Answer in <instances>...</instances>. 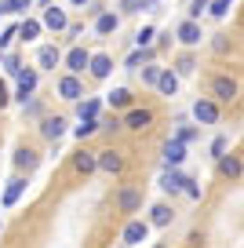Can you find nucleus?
Here are the masks:
<instances>
[{
  "label": "nucleus",
  "instance_id": "obj_1",
  "mask_svg": "<svg viewBox=\"0 0 244 248\" xmlns=\"http://www.w3.org/2000/svg\"><path fill=\"white\" fill-rule=\"evenodd\" d=\"M142 190L138 186H121L117 190V197H113V204H117V212H124L128 219H135V212H142Z\"/></svg>",
  "mask_w": 244,
  "mask_h": 248
},
{
  "label": "nucleus",
  "instance_id": "obj_2",
  "mask_svg": "<svg viewBox=\"0 0 244 248\" xmlns=\"http://www.w3.org/2000/svg\"><path fill=\"white\" fill-rule=\"evenodd\" d=\"M150 219H128L124 223V230H121V245L124 248H135V245H142L146 237H150Z\"/></svg>",
  "mask_w": 244,
  "mask_h": 248
},
{
  "label": "nucleus",
  "instance_id": "obj_3",
  "mask_svg": "<svg viewBox=\"0 0 244 248\" xmlns=\"http://www.w3.org/2000/svg\"><path fill=\"white\" fill-rule=\"evenodd\" d=\"M62 66H66V73H88V66H92V51H88L84 44H73L66 51V59H62Z\"/></svg>",
  "mask_w": 244,
  "mask_h": 248
},
{
  "label": "nucleus",
  "instance_id": "obj_4",
  "mask_svg": "<svg viewBox=\"0 0 244 248\" xmlns=\"http://www.w3.org/2000/svg\"><path fill=\"white\" fill-rule=\"evenodd\" d=\"M55 92H59V99H66V102H80L84 99V84H80L76 73H62V77L55 80Z\"/></svg>",
  "mask_w": 244,
  "mask_h": 248
},
{
  "label": "nucleus",
  "instance_id": "obj_5",
  "mask_svg": "<svg viewBox=\"0 0 244 248\" xmlns=\"http://www.w3.org/2000/svg\"><path fill=\"white\" fill-rule=\"evenodd\" d=\"M237 92H241V88H237V80L229 77V73H215L212 77V99L215 102H233Z\"/></svg>",
  "mask_w": 244,
  "mask_h": 248
},
{
  "label": "nucleus",
  "instance_id": "obj_6",
  "mask_svg": "<svg viewBox=\"0 0 244 248\" xmlns=\"http://www.w3.org/2000/svg\"><path fill=\"white\" fill-rule=\"evenodd\" d=\"M121 124L128 128V132H146V128L153 124V109L150 106H131L128 113L121 117Z\"/></svg>",
  "mask_w": 244,
  "mask_h": 248
},
{
  "label": "nucleus",
  "instance_id": "obj_7",
  "mask_svg": "<svg viewBox=\"0 0 244 248\" xmlns=\"http://www.w3.org/2000/svg\"><path fill=\"white\" fill-rule=\"evenodd\" d=\"M69 164H73V171L76 175H95L99 171V150H76L73 157H69Z\"/></svg>",
  "mask_w": 244,
  "mask_h": 248
},
{
  "label": "nucleus",
  "instance_id": "obj_8",
  "mask_svg": "<svg viewBox=\"0 0 244 248\" xmlns=\"http://www.w3.org/2000/svg\"><path fill=\"white\" fill-rule=\"evenodd\" d=\"M175 40L183 47H197L200 40H204V30H200V22H193V18H183V22L175 26Z\"/></svg>",
  "mask_w": 244,
  "mask_h": 248
},
{
  "label": "nucleus",
  "instance_id": "obj_9",
  "mask_svg": "<svg viewBox=\"0 0 244 248\" xmlns=\"http://www.w3.org/2000/svg\"><path fill=\"white\" fill-rule=\"evenodd\" d=\"M26 183H30V175H22V171H18V175H11L8 186H4V197H0V204H4V208H15V204L22 201V194H26Z\"/></svg>",
  "mask_w": 244,
  "mask_h": 248
},
{
  "label": "nucleus",
  "instance_id": "obj_10",
  "mask_svg": "<svg viewBox=\"0 0 244 248\" xmlns=\"http://www.w3.org/2000/svg\"><path fill=\"white\" fill-rule=\"evenodd\" d=\"M190 113H193V121H197L200 128H204V124H219V102L215 99H197Z\"/></svg>",
  "mask_w": 244,
  "mask_h": 248
},
{
  "label": "nucleus",
  "instance_id": "obj_11",
  "mask_svg": "<svg viewBox=\"0 0 244 248\" xmlns=\"http://www.w3.org/2000/svg\"><path fill=\"white\" fill-rule=\"evenodd\" d=\"M37 70H33V66H30V70H22V73H18V88H15V99L18 102H22V106H26V102H30L33 99V95H37Z\"/></svg>",
  "mask_w": 244,
  "mask_h": 248
},
{
  "label": "nucleus",
  "instance_id": "obj_12",
  "mask_svg": "<svg viewBox=\"0 0 244 248\" xmlns=\"http://www.w3.org/2000/svg\"><path fill=\"white\" fill-rule=\"evenodd\" d=\"M62 47L59 44H40L37 47V70H55V66H62Z\"/></svg>",
  "mask_w": 244,
  "mask_h": 248
},
{
  "label": "nucleus",
  "instance_id": "obj_13",
  "mask_svg": "<svg viewBox=\"0 0 244 248\" xmlns=\"http://www.w3.org/2000/svg\"><path fill=\"white\" fill-rule=\"evenodd\" d=\"M186 183H190V175H183L179 168H164V175H160L164 194H186Z\"/></svg>",
  "mask_w": 244,
  "mask_h": 248
},
{
  "label": "nucleus",
  "instance_id": "obj_14",
  "mask_svg": "<svg viewBox=\"0 0 244 248\" xmlns=\"http://www.w3.org/2000/svg\"><path fill=\"white\" fill-rule=\"evenodd\" d=\"M40 22H44V30H51V33H66V30H69L66 11H62V8H55V4L40 11Z\"/></svg>",
  "mask_w": 244,
  "mask_h": 248
},
{
  "label": "nucleus",
  "instance_id": "obj_15",
  "mask_svg": "<svg viewBox=\"0 0 244 248\" xmlns=\"http://www.w3.org/2000/svg\"><path fill=\"white\" fill-rule=\"evenodd\" d=\"M11 161H15V168H18V171L33 175V171H37V164H40V154H37L33 146H26V142H22V146L15 150V157H11Z\"/></svg>",
  "mask_w": 244,
  "mask_h": 248
},
{
  "label": "nucleus",
  "instance_id": "obj_16",
  "mask_svg": "<svg viewBox=\"0 0 244 248\" xmlns=\"http://www.w3.org/2000/svg\"><path fill=\"white\" fill-rule=\"evenodd\" d=\"M99 171H106V175H121L124 171V154L121 150H99Z\"/></svg>",
  "mask_w": 244,
  "mask_h": 248
},
{
  "label": "nucleus",
  "instance_id": "obj_17",
  "mask_svg": "<svg viewBox=\"0 0 244 248\" xmlns=\"http://www.w3.org/2000/svg\"><path fill=\"white\" fill-rule=\"evenodd\" d=\"M160 157H164V168H179V164L186 161V142H179L175 135H171V139L164 142V150H160Z\"/></svg>",
  "mask_w": 244,
  "mask_h": 248
},
{
  "label": "nucleus",
  "instance_id": "obj_18",
  "mask_svg": "<svg viewBox=\"0 0 244 248\" xmlns=\"http://www.w3.org/2000/svg\"><path fill=\"white\" fill-rule=\"evenodd\" d=\"M215 164H219V175H222V179H229V183H237V179L244 175V161H241L237 154H226V157H219Z\"/></svg>",
  "mask_w": 244,
  "mask_h": 248
},
{
  "label": "nucleus",
  "instance_id": "obj_19",
  "mask_svg": "<svg viewBox=\"0 0 244 248\" xmlns=\"http://www.w3.org/2000/svg\"><path fill=\"white\" fill-rule=\"evenodd\" d=\"M66 117H59V113H55V117H44V121H40V135H44V139L47 142H59L62 139V135H66Z\"/></svg>",
  "mask_w": 244,
  "mask_h": 248
},
{
  "label": "nucleus",
  "instance_id": "obj_20",
  "mask_svg": "<svg viewBox=\"0 0 244 248\" xmlns=\"http://www.w3.org/2000/svg\"><path fill=\"white\" fill-rule=\"evenodd\" d=\"M117 30H121V15H117V11H102V15L95 18V37H113Z\"/></svg>",
  "mask_w": 244,
  "mask_h": 248
},
{
  "label": "nucleus",
  "instance_id": "obj_21",
  "mask_svg": "<svg viewBox=\"0 0 244 248\" xmlns=\"http://www.w3.org/2000/svg\"><path fill=\"white\" fill-rule=\"evenodd\" d=\"M88 73H92L95 80H106L109 73H113V55H106V51L92 55V66H88Z\"/></svg>",
  "mask_w": 244,
  "mask_h": 248
},
{
  "label": "nucleus",
  "instance_id": "obj_22",
  "mask_svg": "<svg viewBox=\"0 0 244 248\" xmlns=\"http://www.w3.org/2000/svg\"><path fill=\"white\" fill-rule=\"evenodd\" d=\"M175 223V212H171V204H153L150 208V226H157V230H164V226H171Z\"/></svg>",
  "mask_w": 244,
  "mask_h": 248
},
{
  "label": "nucleus",
  "instance_id": "obj_23",
  "mask_svg": "<svg viewBox=\"0 0 244 248\" xmlns=\"http://www.w3.org/2000/svg\"><path fill=\"white\" fill-rule=\"evenodd\" d=\"M40 33H44V22H40V18H30V15H26L22 22H18V40H26V44H30V40H37Z\"/></svg>",
  "mask_w": 244,
  "mask_h": 248
},
{
  "label": "nucleus",
  "instance_id": "obj_24",
  "mask_svg": "<svg viewBox=\"0 0 244 248\" xmlns=\"http://www.w3.org/2000/svg\"><path fill=\"white\" fill-rule=\"evenodd\" d=\"M157 92L164 95V99L179 95V73H175V70H164V73H160V84H157Z\"/></svg>",
  "mask_w": 244,
  "mask_h": 248
},
{
  "label": "nucleus",
  "instance_id": "obj_25",
  "mask_svg": "<svg viewBox=\"0 0 244 248\" xmlns=\"http://www.w3.org/2000/svg\"><path fill=\"white\" fill-rule=\"evenodd\" d=\"M106 102H109V106H113V109H131V102H135V95H131L128 88H113V92L106 95Z\"/></svg>",
  "mask_w": 244,
  "mask_h": 248
},
{
  "label": "nucleus",
  "instance_id": "obj_26",
  "mask_svg": "<svg viewBox=\"0 0 244 248\" xmlns=\"http://www.w3.org/2000/svg\"><path fill=\"white\" fill-rule=\"evenodd\" d=\"M76 117L88 121V117H102V102L99 99H80L76 102Z\"/></svg>",
  "mask_w": 244,
  "mask_h": 248
},
{
  "label": "nucleus",
  "instance_id": "obj_27",
  "mask_svg": "<svg viewBox=\"0 0 244 248\" xmlns=\"http://www.w3.org/2000/svg\"><path fill=\"white\" fill-rule=\"evenodd\" d=\"M99 128H102V121H99V117H88V121H80V124L73 128V135H76L80 142H84V139H92V135L99 132Z\"/></svg>",
  "mask_w": 244,
  "mask_h": 248
},
{
  "label": "nucleus",
  "instance_id": "obj_28",
  "mask_svg": "<svg viewBox=\"0 0 244 248\" xmlns=\"http://www.w3.org/2000/svg\"><path fill=\"white\" fill-rule=\"evenodd\" d=\"M135 11H157V0H121V15H135Z\"/></svg>",
  "mask_w": 244,
  "mask_h": 248
},
{
  "label": "nucleus",
  "instance_id": "obj_29",
  "mask_svg": "<svg viewBox=\"0 0 244 248\" xmlns=\"http://www.w3.org/2000/svg\"><path fill=\"white\" fill-rule=\"evenodd\" d=\"M33 0H0V15H26Z\"/></svg>",
  "mask_w": 244,
  "mask_h": 248
},
{
  "label": "nucleus",
  "instance_id": "obj_30",
  "mask_svg": "<svg viewBox=\"0 0 244 248\" xmlns=\"http://www.w3.org/2000/svg\"><path fill=\"white\" fill-rule=\"evenodd\" d=\"M150 59H153V47H135V51L128 55V62H124V66H128V70H138V66H146Z\"/></svg>",
  "mask_w": 244,
  "mask_h": 248
},
{
  "label": "nucleus",
  "instance_id": "obj_31",
  "mask_svg": "<svg viewBox=\"0 0 244 248\" xmlns=\"http://www.w3.org/2000/svg\"><path fill=\"white\" fill-rule=\"evenodd\" d=\"M193 70H197V59H193V55H179L175 59V73L179 77H190Z\"/></svg>",
  "mask_w": 244,
  "mask_h": 248
},
{
  "label": "nucleus",
  "instance_id": "obj_32",
  "mask_svg": "<svg viewBox=\"0 0 244 248\" xmlns=\"http://www.w3.org/2000/svg\"><path fill=\"white\" fill-rule=\"evenodd\" d=\"M197 135H200V124H183V128H175V139H179V142H186V146H190Z\"/></svg>",
  "mask_w": 244,
  "mask_h": 248
},
{
  "label": "nucleus",
  "instance_id": "obj_33",
  "mask_svg": "<svg viewBox=\"0 0 244 248\" xmlns=\"http://www.w3.org/2000/svg\"><path fill=\"white\" fill-rule=\"evenodd\" d=\"M160 73H164V66H142V84L157 88L160 84Z\"/></svg>",
  "mask_w": 244,
  "mask_h": 248
},
{
  "label": "nucleus",
  "instance_id": "obj_34",
  "mask_svg": "<svg viewBox=\"0 0 244 248\" xmlns=\"http://www.w3.org/2000/svg\"><path fill=\"white\" fill-rule=\"evenodd\" d=\"M153 37H157V30H153V26H142V30L135 33V44L138 47H153Z\"/></svg>",
  "mask_w": 244,
  "mask_h": 248
},
{
  "label": "nucleus",
  "instance_id": "obj_35",
  "mask_svg": "<svg viewBox=\"0 0 244 248\" xmlns=\"http://www.w3.org/2000/svg\"><path fill=\"white\" fill-rule=\"evenodd\" d=\"M233 8V0H212V8H208V15L212 18H226V11Z\"/></svg>",
  "mask_w": 244,
  "mask_h": 248
},
{
  "label": "nucleus",
  "instance_id": "obj_36",
  "mask_svg": "<svg viewBox=\"0 0 244 248\" xmlns=\"http://www.w3.org/2000/svg\"><path fill=\"white\" fill-rule=\"evenodd\" d=\"M226 146H229V139H226V135H215V139H212V146H208V150H212V157L219 161V157H226Z\"/></svg>",
  "mask_w": 244,
  "mask_h": 248
},
{
  "label": "nucleus",
  "instance_id": "obj_37",
  "mask_svg": "<svg viewBox=\"0 0 244 248\" xmlns=\"http://www.w3.org/2000/svg\"><path fill=\"white\" fill-rule=\"evenodd\" d=\"M4 73H8V77H15V80H18V73H22V62H18L15 55H4Z\"/></svg>",
  "mask_w": 244,
  "mask_h": 248
},
{
  "label": "nucleus",
  "instance_id": "obj_38",
  "mask_svg": "<svg viewBox=\"0 0 244 248\" xmlns=\"http://www.w3.org/2000/svg\"><path fill=\"white\" fill-rule=\"evenodd\" d=\"M208 4H212V0H190V15H186V18H193V22H200V15H204V11H208Z\"/></svg>",
  "mask_w": 244,
  "mask_h": 248
},
{
  "label": "nucleus",
  "instance_id": "obj_39",
  "mask_svg": "<svg viewBox=\"0 0 244 248\" xmlns=\"http://www.w3.org/2000/svg\"><path fill=\"white\" fill-rule=\"evenodd\" d=\"M15 37H18V26H8V30L0 33V51H8V44H11Z\"/></svg>",
  "mask_w": 244,
  "mask_h": 248
},
{
  "label": "nucleus",
  "instance_id": "obj_40",
  "mask_svg": "<svg viewBox=\"0 0 244 248\" xmlns=\"http://www.w3.org/2000/svg\"><path fill=\"white\" fill-rule=\"evenodd\" d=\"M186 197H193V201H200V197H204V190L197 186V179H190V183H186Z\"/></svg>",
  "mask_w": 244,
  "mask_h": 248
},
{
  "label": "nucleus",
  "instance_id": "obj_41",
  "mask_svg": "<svg viewBox=\"0 0 244 248\" xmlns=\"http://www.w3.org/2000/svg\"><path fill=\"white\" fill-rule=\"evenodd\" d=\"M22 109H26V117H37V113H40V102H37V99H30Z\"/></svg>",
  "mask_w": 244,
  "mask_h": 248
},
{
  "label": "nucleus",
  "instance_id": "obj_42",
  "mask_svg": "<svg viewBox=\"0 0 244 248\" xmlns=\"http://www.w3.org/2000/svg\"><path fill=\"white\" fill-rule=\"evenodd\" d=\"M66 33H69V40H76L80 33H84V26H80V22H69V30H66Z\"/></svg>",
  "mask_w": 244,
  "mask_h": 248
},
{
  "label": "nucleus",
  "instance_id": "obj_43",
  "mask_svg": "<svg viewBox=\"0 0 244 248\" xmlns=\"http://www.w3.org/2000/svg\"><path fill=\"white\" fill-rule=\"evenodd\" d=\"M8 102H11V95H8V84H4V80H0V109L8 106Z\"/></svg>",
  "mask_w": 244,
  "mask_h": 248
},
{
  "label": "nucleus",
  "instance_id": "obj_44",
  "mask_svg": "<svg viewBox=\"0 0 244 248\" xmlns=\"http://www.w3.org/2000/svg\"><path fill=\"white\" fill-rule=\"evenodd\" d=\"M69 4H73V8H80V11H84V8H92V0H69Z\"/></svg>",
  "mask_w": 244,
  "mask_h": 248
},
{
  "label": "nucleus",
  "instance_id": "obj_45",
  "mask_svg": "<svg viewBox=\"0 0 244 248\" xmlns=\"http://www.w3.org/2000/svg\"><path fill=\"white\" fill-rule=\"evenodd\" d=\"M37 4H40V11H44V8H51V4H55V0H37Z\"/></svg>",
  "mask_w": 244,
  "mask_h": 248
},
{
  "label": "nucleus",
  "instance_id": "obj_46",
  "mask_svg": "<svg viewBox=\"0 0 244 248\" xmlns=\"http://www.w3.org/2000/svg\"><path fill=\"white\" fill-rule=\"evenodd\" d=\"M153 248H168V245H164V241H160V245H153Z\"/></svg>",
  "mask_w": 244,
  "mask_h": 248
},
{
  "label": "nucleus",
  "instance_id": "obj_47",
  "mask_svg": "<svg viewBox=\"0 0 244 248\" xmlns=\"http://www.w3.org/2000/svg\"><path fill=\"white\" fill-rule=\"evenodd\" d=\"M0 62H4V51H0Z\"/></svg>",
  "mask_w": 244,
  "mask_h": 248
},
{
  "label": "nucleus",
  "instance_id": "obj_48",
  "mask_svg": "<svg viewBox=\"0 0 244 248\" xmlns=\"http://www.w3.org/2000/svg\"><path fill=\"white\" fill-rule=\"evenodd\" d=\"M0 233H4V223H0Z\"/></svg>",
  "mask_w": 244,
  "mask_h": 248
}]
</instances>
